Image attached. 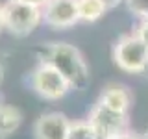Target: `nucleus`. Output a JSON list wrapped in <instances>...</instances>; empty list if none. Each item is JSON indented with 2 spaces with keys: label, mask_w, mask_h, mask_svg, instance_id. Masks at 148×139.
<instances>
[{
  "label": "nucleus",
  "mask_w": 148,
  "mask_h": 139,
  "mask_svg": "<svg viewBox=\"0 0 148 139\" xmlns=\"http://www.w3.org/2000/svg\"><path fill=\"white\" fill-rule=\"evenodd\" d=\"M4 11V30L17 37L30 35L43 22V9L28 6L18 0H8L2 4Z\"/></svg>",
  "instance_id": "nucleus-3"
},
{
  "label": "nucleus",
  "mask_w": 148,
  "mask_h": 139,
  "mask_svg": "<svg viewBox=\"0 0 148 139\" xmlns=\"http://www.w3.org/2000/svg\"><path fill=\"white\" fill-rule=\"evenodd\" d=\"M78 11H80V21L83 22H96L108 11L102 0H78Z\"/></svg>",
  "instance_id": "nucleus-10"
},
{
  "label": "nucleus",
  "mask_w": 148,
  "mask_h": 139,
  "mask_svg": "<svg viewBox=\"0 0 148 139\" xmlns=\"http://www.w3.org/2000/svg\"><path fill=\"white\" fill-rule=\"evenodd\" d=\"M4 30V11H2V4H0V32Z\"/></svg>",
  "instance_id": "nucleus-17"
},
{
  "label": "nucleus",
  "mask_w": 148,
  "mask_h": 139,
  "mask_svg": "<svg viewBox=\"0 0 148 139\" xmlns=\"http://www.w3.org/2000/svg\"><path fill=\"white\" fill-rule=\"evenodd\" d=\"M102 2L108 6V9H113V8H117L119 4H122L124 0H102Z\"/></svg>",
  "instance_id": "nucleus-16"
},
{
  "label": "nucleus",
  "mask_w": 148,
  "mask_h": 139,
  "mask_svg": "<svg viewBox=\"0 0 148 139\" xmlns=\"http://www.w3.org/2000/svg\"><path fill=\"white\" fill-rule=\"evenodd\" d=\"M96 102H100V104L108 106L115 111H120V113H128L130 106H132V93L122 83H109L102 89Z\"/></svg>",
  "instance_id": "nucleus-8"
},
{
  "label": "nucleus",
  "mask_w": 148,
  "mask_h": 139,
  "mask_svg": "<svg viewBox=\"0 0 148 139\" xmlns=\"http://www.w3.org/2000/svg\"><path fill=\"white\" fill-rule=\"evenodd\" d=\"M45 59L48 63H52L67 78L72 89L83 91L89 85L91 80L89 65H87L85 58H83L78 46L71 43H50L48 48H46Z\"/></svg>",
  "instance_id": "nucleus-1"
},
{
  "label": "nucleus",
  "mask_w": 148,
  "mask_h": 139,
  "mask_svg": "<svg viewBox=\"0 0 148 139\" xmlns=\"http://www.w3.org/2000/svg\"><path fill=\"white\" fill-rule=\"evenodd\" d=\"M43 22L56 30H67L80 22L78 0H48L43 8Z\"/></svg>",
  "instance_id": "nucleus-6"
},
{
  "label": "nucleus",
  "mask_w": 148,
  "mask_h": 139,
  "mask_svg": "<svg viewBox=\"0 0 148 139\" xmlns=\"http://www.w3.org/2000/svg\"><path fill=\"white\" fill-rule=\"evenodd\" d=\"M89 122L95 126L100 139H111L120 132L128 130V113H120L96 102L89 113Z\"/></svg>",
  "instance_id": "nucleus-5"
},
{
  "label": "nucleus",
  "mask_w": 148,
  "mask_h": 139,
  "mask_svg": "<svg viewBox=\"0 0 148 139\" xmlns=\"http://www.w3.org/2000/svg\"><path fill=\"white\" fill-rule=\"evenodd\" d=\"M143 137H145V139H148V130H146V132H145V136H143Z\"/></svg>",
  "instance_id": "nucleus-18"
},
{
  "label": "nucleus",
  "mask_w": 148,
  "mask_h": 139,
  "mask_svg": "<svg viewBox=\"0 0 148 139\" xmlns=\"http://www.w3.org/2000/svg\"><path fill=\"white\" fill-rule=\"evenodd\" d=\"M135 35L148 46V21H141V22H139V26L135 30Z\"/></svg>",
  "instance_id": "nucleus-13"
},
{
  "label": "nucleus",
  "mask_w": 148,
  "mask_h": 139,
  "mask_svg": "<svg viewBox=\"0 0 148 139\" xmlns=\"http://www.w3.org/2000/svg\"><path fill=\"white\" fill-rule=\"evenodd\" d=\"M67 139H100V137L95 126L85 119V120H71Z\"/></svg>",
  "instance_id": "nucleus-11"
},
{
  "label": "nucleus",
  "mask_w": 148,
  "mask_h": 139,
  "mask_svg": "<svg viewBox=\"0 0 148 139\" xmlns=\"http://www.w3.org/2000/svg\"><path fill=\"white\" fill-rule=\"evenodd\" d=\"M0 82H2V67H0Z\"/></svg>",
  "instance_id": "nucleus-19"
},
{
  "label": "nucleus",
  "mask_w": 148,
  "mask_h": 139,
  "mask_svg": "<svg viewBox=\"0 0 148 139\" xmlns=\"http://www.w3.org/2000/svg\"><path fill=\"white\" fill-rule=\"evenodd\" d=\"M130 9V13H133L141 21H148V0H124Z\"/></svg>",
  "instance_id": "nucleus-12"
},
{
  "label": "nucleus",
  "mask_w": 148,
  "mask_h": 139,
  "mask_svg": "<svg viewBox=\"0 0 148 139\" xmlns=\"http://www.w3.org/2000/svg\"><path fill=\"white\" fill-rule=\"evenodd\" d=\"M30 83L32 89L45 100H59L72 89L67 78L46 59H41L34 69L30 74Z\"/></svg>",
  "instance_id": "nucleus-4"
},
{
  "label": "nucleus",
  "mask_w": 148,
  "mask_h": 139,
  "mask_svg": "<svg viewBox=\"0 0 148 139\" xmlns=\"http://www.w3.org/2000/svg\"><path fill=\"white\" fill-rule=\"evenodd\" d=\"M111 139H145V137L139 136V133H135V132L126 130V132H120V133H117V136H113Z\"/></svg>",
  "instance_id": "nucleus-14"
},
{
  "label": "nucleus",
  "mask_w": 148,
  "mask_h": 139,
  "mask_svg": "<svg viewBox=\"0 0 148 139\" xmlns=\"http://www.w3.org/2000/svg\"><path fill=\"white\" fill-rule=\"evenodd\" d=\"M18 2H24V4H28V6H34V8L43 9V8L46 6V2H48V0H18Z\"/></svg>",
  "instance_id": "nucleus-15"
},
{
  "label": "nucleus",
  "mask_w": 148,
  "mask_h": 139,
  "mask_svg": "<svg viewBox=\"0 0 148 139\" xmlns=\"http://www.w3.org/2000/svg\"><path fill=\"white\" fill-rule=\"evenodd\" d=\"M22 124V113L15 106L0 104V137L11 136Z\"/></svg>",
  "instance_id": "nucleus-9"
},
{
  "label": "nucleus",
  "mask_w": 148,
  "mask_h": 139,
  "mask_svg": "<svg viewBox=\"0 0 148 139\" xmlns=\"http://www.w3.org/2000/svg\"><path fill=\"white\" fill-rule=\"evenodd\" d=\"M113 61L124 72L141 74L148 69V46L133 34H124L113 45Z\"/></svg>",
  "instance_id": "nucleus-2"
},
{
  "label": "nucleus",
  "mask_w": 148,
  "mask_h": 139,
  "mask_svg": "<svg viewBox=\"0 0 148 139\" xmlns=\"http://www.w3.org/2000/svg\"><path fill=\"white\" fill-rule=\"evenodd\" d=\"M71 119L59 111L43 113L34 122V137L35 139H67Z\"/></svg>",
  "instance_id": "nucleus-7"
}]
</instances>
